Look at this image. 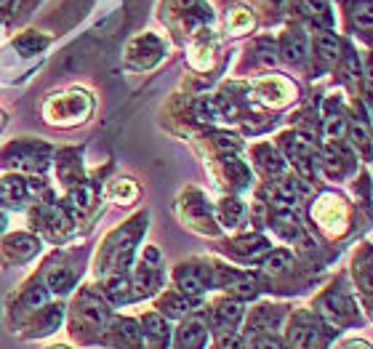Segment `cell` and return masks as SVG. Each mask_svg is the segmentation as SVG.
Returning a JSON list of instances; mask_svg holds the SVG:
<instances>
[{
	"instance_id": "1",
	"label": "cell",
	"mask_w": 373,
	"mask_h": 349,
	"mask_svg": "<svg viewBox=\"0 0 373 349\" xmlns=\"http://www.w3.org/2000/svg\"><path fill=\"white\" fill-rule=\"evenodd\" d=\"M109 320L107 304L91 293H83L78 304H75V320L73 328H83V331H104V323Z\"/></svg>"
},
{
	"instance_id": "2",
	"label": "cell",
	"mask_w": 373,
	"mask_h": 349,
	"mask_svg": "<svg viewBox=\"0 0 373 349\" xmlns=\"http://www.w3.org/2000/svg\"><path fill=\"white\" fill-rule=\"evenodd\" d=\"M6 157H13V160H8L13 169L43 171L46 169V163H49V147L46 145H13V147H8Z\"/></svg>"
},
{
	"instance_id": "3",
	"label": "cell",
	"mask_w": 373,
	"mask_h": 349,
	"mask_svg": "<svg viewBox=\"0 0 373 349\" xmlns=\"http://www.w3.org/2000/svg\"><path fill=\"white\" fill-rule=\"evenodd\" d=\"M169 336H171V328L166 317H160L155 312L145 314V320H142V338L147 341V347L166 349L169 347Z\"/></svg>"
},
{
	"instance_id": "4",
	"label": "cell",
	"mask_w": 373,
	"mask_h": 349,
	"mask_svg": "<svg viewBox=\"0 0 373 349\" xmlns=\"http://www.w3.org/2000/svg\"><path fill=\"white\" fill-rule=\"evenodd\" d=\"M176 286H179L181 296H197L208 288V272L203 267L184 264L176 269Z\"/></svg>"
},
{
	"instance_id": "5",
	"label": "cell",
	"mask_w": 373,
	"mask_h": 349,
	"mask_svg": "<svg viewBox=\"0 0 373 349\" xmlns=\"http://www.w3.org/2000/svg\"><path fill=\"white\" fill-rule=\"evenodd\" d=\"M109 344L118 349H142L145 338H142V331L133 320H118L112 336H109Z\"/></svg>"
},
{
	"instance_id": "6",
	"label": "cell",
	"mask_w": 373,
	"mask_h": 349,
	"mask_svg": "<svg viewBox=\"0 0 373 349\" xmlns=\"http://www.w3.org/2000/svg\"><path fill=\"white\" fill-rule=\"evenodd\" d=\"M317 338H320V333L307 317H299L296 323L291 325L288 344L293 349H317Z\"/></svg>"
},
{
	"instance_id": "7",
	"label": "cell",
	"mask_w": 373,
	"mask_h": 349,
	"mask_svg": "<svg viewBox=\"0 0 373 349\" xmlns=\"http://www.w3.org/2000/svg\"><path fill=\"white\" fill-rule=\"evenodd\" d=\"M205 325L200 320H187L176 333V349H203Z\"/></svg>"
},
{
	"instance_id": "8",
	"label": "cell",
	"mask_w": 373,
	"mask_h": 349,
	"mask_svg": "<svg viewBox=\"0 0 373 349\" xmlns=\"http://www.w3.org/2000/svg\"><path fill=\"white\" fill-rule=\"evenodd\" d=\"M27 200V181L19 176H8L0 181V203L3 205H19Z\"/></svg>"
},
{
	"instance_id": "9",
	"label": "cell",
	"mask_w": 373,
	"mask_h": 349,
	"mask_svg": "<svg viewBox=\"0 0 373 349\" xmlns=\"http://www.w3.org/2000/svg\"><path fill=\"white\" fill-rule=\"evenodd\" d=\"M211 314H214V320H216V325L221 328V331H232L229 325H235L238 320H240V304L238 301H219V304H214V310H211Z\"/></svg>"
},
{
	"instance_id": "10",
	"label": "cell",
	"mask_w": 373,
	"mask_h": 349,
	"mask_svg": "<svg viewBox=\"0 0 373 349\" xmlns=\"http://www.w3.org/2000/svg\"><path fill=\"white\" fill-rule=\"evenodd\" d=\"M283 54H286V59L293 61V64H301V61L307 59V37L301 35V32H288L286 40H283Z\"/></svg>"
},
{
	"instance_id": "11",
	"label": "cell",
	"mask_w": 373,
	"mask_h": 349,
	"mask_svg": "<svg viewBox=\"0 0 373 349\" xmlns=\"http://www.w3.org/2000/svg\"><path fill=\"white\" fill-rule=\"evenodd\" d=\"M6 248H8L11 256H16V262H25L37 251V240L30 238V235H13V238L6 240Z\"/></svg>"
},
{
	"instance_id": "12",
	"label": "cell",
	"mask_w": 373,
	"mask_h": 349,
	"mask_svg": "<svg viewBox=\"0 0 373 349\" xmlns=\"http://www.w3.org/2000/svg\"><path fill=\"white\" fill-rule=\"evenodd\" d=\"M49 288L56 290V293H64V290H70L75 286V272L73 269H67V267H51L49 275Z\"/></svg>"
},
{
	"instance_id": "13",
	"label": "cell",
	"mask_w": 373,
	"mask_h": 349,
	"mask_svg": "<svg viewBox=\"0 0 373 349\" xmlns=\"http://www.w3.org/2000/svg\"><path fill=\"white\" fill-rule=\"evenodd\" d=\"M104 296H107L112 304H121V301H126V299H128V280H126L123 275H115L107 283Z\"/></svg>"
},
{
	"instance_id": "14",
	"label": "cell",
	"mask_w": 373,
	"mask_h": 349,
	"mask_svg": "<svg viewBox=\"0 0 373 349\" xmlns=\"http://www.w3.org/2000/svg\"><path fill=\"white\" fill-rule=\"evenodd\" d=\"M338 51H341V46H338L336 35H320L317 37V54H320V59L323 61H336Z\"/></svg>"
},
{
	"instance_id": "15",
	"label": "cell",
	"mask_w": 373,
	"mask_h": 349,
	"mask_svg": "<svg viewBox=\"0 0 373 349\" xmlns=\"http://www.w3.org/2000/svg\"><path fill=\"white\" fill-rule=\"evenodd\" d=\"M291 264V253L288 251H272L264 259V272L267 275H280L286 267Z\"/></svg>"
},
{
	"instance_id": "16",
	"label": "cell",
	"mask_w": 373,
	"mask_h": 349,
	"mask_svg": "<svg viewBox=\"0 0 373 349\" xmlns=\"http://www.w3.org/2000/svg\"><path fill=\"white\" fill-rule=\"evenodd\" d=\"M355 25L360 27L362 32H371V19H373V11H371V0H357L355 3Z\"/></svg>"
},
{
	"instance_id": "17",
	"label": "cell",
	"mask_w": 373,
	"mask_h": 349,
	"mask_svg": "<svg viewBox=\"0 0 373 349\" xmlns=\"http://www.w3.org/2000/svg\"><path fill=\"white\" fill-rule=\"evenodd\" d=\"M160 310L163 312H169V314H184V312H190V299H184V296H166L163 299V304H160Z\"/></svg>"
},
{
	"instance_id": "18",
	"label": "cell",
	"mask_w": 373,
	"mask_h": 349,
	"mask_svg": "<svg viewBox=\"0 0 373 349\" xmlns=\"http://www.w3.org/2000/svg\"><path fill=\"white\" fill-rule=\"evenodd\" d=\"M301 6H304L307 16H312V19L328 16V0H301Z\"/></svg>"
},
{
	"instance_id": "19",
	"label": "cell",
	"mask_w": 373,
	"mask_h": 349,
	"mask_svg": "<svg viewBox=\"0 0 373 349\" xmlns=\"http://www.w3.org/2000/svg\"><path fill=\"white\" fill-rule=\"evenodd\" d=\"M216 349H245V347H243V338L235 331H221L216 338Z\"/></svg>"
},
{
	"instance_id": "20",
	"label": "cell",
	"mask_w": 373,
	"mask_h": 349,
	"mask_svg": "<svg viewBox=\"0 0 373 349\" xmlns=\"http://www.w3.org/2000/svg\"><path fill=\"white\" fill-rule=\"evenodd\" d=\"M248 349H286L280 341H277L275 336H267V333H262V336H256L251 341V347Z\"/></svg>"
},
{
	"instance_id": "21",
	"label": "cell",
	"mask_w": 373,
	"mask_h": 349,
	"mask_svg": "<svg viewBox=\"0 0 373 349\" xmlns=\"http://www.w3.org/2000/svg\"><path fill=\"white\" fill-rule=\"evenodd\" d=\"M224 221L227 224H235L238 221V216H240V205H238V200H224Z\"/></svg>"
},
{
	"instance_id": "22",
	"label": "cell",
	"mask_w": 373,
	"mask_h": 349,
	"mask_svg": "<svg viewBox=\"0 0 373 349\" xmlns=\"http://www.w3.org/2000/svg\"><path fill=\"white\" fill-rule=\"evenodd\" d=\"M46 46V40H35V37H30V40H16V49L22 51L25 56H30L35 49H43Z\"/></svg>"
},
{
	"instance_id": "23",
	"label": "cell",
	"mask_w": 373,
	"mask_h": 349,
	"mask_svg": "<svg viewBox=\"0 0 373 349\" xmlns=\"http://www.w3.org/2000/svg\"><path fill=\"white\" fill-rule=\"evenodd\" d=\"M73 203L78 205V208H88V205H91V190H88V187L75 190V192H73Z\"/></svg>"
},
{
	"instance_id": "24",
	"label": "cell",
	"mask_w": 373,
	"mask_h": 349,
	"mask_svg": "<svg viewBox=\"0 0 373 349\" xmlns=\"http://www.w3.org/2000/svg\"><path fill=\"white\" fill-rule=\"evenodd\" d=\"M197 118L200 121H216V107L211 102H200L197 104Z\"/></svg>"
},
{
	"instance_id": "25",
	"label": "cell",
	"mask_w": 373,
	"mask_h": 349,
	"mask_svg": "<svg viewBox=\"0 0 373 349\" xmlns=\"http://www.w3.org/2000/svg\"><path fill=\"white\" fill-rule=\"evenodd\" d=\"M352 142H355V145L368 147V131H365V125H360V123H352Z\"/></svg>"
},
{
	"instance_id": "26",
	"label": "cell",
	"mask_w": 373,
	"mask_h": 349,
	"mask_svg": "<svg viewBox=\"0 0 373 349\" xmlns=\"http://www.w3.org/2000/svg\"><path fill=\"white\" fill-rule=\"evenodd\" d=\"M192 3H195V0H179V6H187V8H190Z\"/></svg>"
},
{
	"instance_id": "27",
	"label": "cell",
	"mask_w": 373,
	"mask_h": 349,
	"mask_svg": "<svg viewBox=\"0 0 373 349\" xmlns=\"http://www.w3.org/2000/svg\"><path fill=\"white\" fill-rule=\"evenodd\" d=\"M8 3H11V0H0V8H3V6H8Z\"/></svg>"
},
{
	"instance_id": "28",
	"label": "cell",
	"mask_w": 373,
	"mask_h": 349,
	"mask_svg": "<svg viewBox=\"0 0 373 349\" xmlns=\"http://www.w3.org/2000/svg\"><path fill=\"white\" fill-rule=\"evenodd\" d=\"M51 349H67V347H51Z\"/></svg>"
},
{
	"instance_id": "29",
	"label": "cell",
	"mask_w": 373,
	"mask_h": 349,
	"mask_svg": "<svg viewBox=\"0 0 373 349\" xmlns=\"http://www.w3.org/2000/svg\"><path fill=\"white\" fill-rule=\"evenodd\" d=\"M275 3H286V0H275Z\"/></svg>"
}]
</instances>
